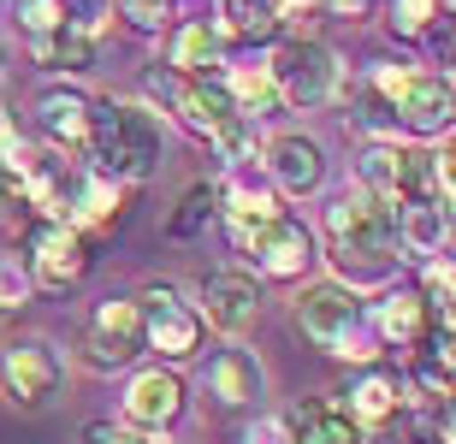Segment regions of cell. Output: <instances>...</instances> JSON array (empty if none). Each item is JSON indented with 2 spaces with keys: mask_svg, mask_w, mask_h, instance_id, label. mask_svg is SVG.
Returning a JSON list of instances; mask_svg holds the SVG:
<instances>
[{
  "mask_svg": "<svg viewBox=\"0 0 456 444\" xmlns=\"http://www.w3.org/2000/svg\"><path fill=\"white\" fill-rule=\"evenodd\" d=\"M439 196V172L427 149H397V207L409 202H433Z\"/></svg>",
  "mask_w": 456,
  "mask_h": 444,
  "instance_id": "cell-24",
  "label": "cell"
},
{
  "mask_svg": "<svg viewBox=\"0 0 456 444\" xmlns=\"http://www.w3.org/2000/svg\"><path fill=\"white\" fill-rule=\"evenodd\" d=\"M149 444H172V439H160V432H149Z\"/></svg>",
  "mask_w": 456,
  "mask_h": 444,
  "instance_id": "cell-39",
  "label": "cell"
},
{
  "mask_svg": "<svg viewBox=\"0 0 456 444\" xmlns=\"http://www.w3.org/2000/svg\"><path fill=\"white\" fill-rule=\"evenodd\" d=\"M18 24L30 30V42L60 30V24H66V0H18Z\"/></svg>",
  "mask_w": 456,
  "mask_h": 444,
  "instance_id": "cell-30",
  "label": "cell"
},
{
  "mask_svg": "<svg viewBox=\"0 0 456 444\" xmlns=\"http://www.w3.org/2000/svg\"><path fill=\"white\" fill-rule=\"evenodd\" d=\"M368 320H373V332H379V343L415 350V343L427 338V326H433V308H427L421 291H386Z\"/></svg>",
  "mask_w": 456,
  "mask_h": 444,
  "instance_id": "cell-16",
  "label": "cell"
},
{
  "mask_svg": "<svg viewBox=\"0 0 456 444\" xmlns=\"http://www.w3.org/2000/svg\"><path fill=\"white\" fill-rule=\"evenodd\" d=\"M60 379H66V367H60V350H53L48 338H18L12 350L0 356V385H6V397H12L18 409L53 403Z\"/></svg>",
  "mask_w": 456,
  "mask_h": 444,
  "instance_id": "cell-5",
  "label": "cell"
},
{
  "mask_svg": "<svg viewBox=\"0 0 456 444\" xmlns=\"http://www.w3.org/2000/svg\"><path fill=\"white\" fill-rule=\"evenodd\" d=\"M30 291V267H18V261H0V308H18Z\"/></svg>",
  "mask_w": 456,
  "mask_h": 444,
  "instance_id": "cell-34",
  "label": "cell"
},
{
  "mask_svg": "<svg viewBox=\"0 0 456 444\" xmlns=\"http://www.w3.org/2000/svg\"><path fill=\"white\" fill-rule=\"evenodd\" d=\"M267 178L273 190H285V196H314L326 184V154L314 137L303 131H285V137L267 142Z\"/></svg>",
  "mask_w": 456,
  "mask_h": 444,
  "instance_id": "cell-10",
  "label": "cell"
},
{
  "mask_svg": "<svg viewBox=\"0 0 456 444\" xmlns=\"http://www.w3.org/2000/svg\"><path fill=\"white\" fill-rule=\"evenodd\" d=\"M89 154H95V172L142 184L160 166V125H154L149 107L89 101Z\"/></svg>",
  "mask_w": 456,
  "mask_h": 444,
  "instance_id": "cell-1",
  "label": "cell"
},
{
  "mask_svg": "<svg viewBox=\"0 0 456 444\" xmlns=\"http://www.w3.org/2000/svg\"><path fill=\"white\" fill-rule=\"evenodd\" d=\"M456 220H451V207H444V196H433V202H409L397 207V243H403L409 255H444V243H451Z\"/></svg>",
  "mask_w": 456,
  "mask_h": 444,
  "instance_id": "cell-18",
  "label": "cell"
},
{
  "mask_svg": "<svg viewBox=\"0 0 456 444\" xmlns=\"http://www.w3.org/2000/svg\"><path fill=\"white\" fill-rule=\"evenodd\" d=\"M24 255H30V285H42V291H71L89 267V243L71 220H42V225H30Z\"/></svg>",
  "mask_w": 456,
  "mask_h": 444,
  "instance_id": "cell-4",
  "label": "cell"
},
{
  "mask_svg": "<svg viewBox=\"0 0 456 444\" xmlns=\"http://www.w3.org/2000/svg\"><path fill=\"white\" fill-rule=\"evenodd\" d=\"M225 84H232V95H237V113H249V119L273 113V107H285V95H279V84H273L267 66H237Z\"/></svg>",
  "mask_w": 456,
  "mask_h": 444,
  "instance_id": "cell-23",
  "label": "cell"
},
{
  "mask_svg": "<svg viewBox=\"0 0 456 444\" xmlns=\"http://www.w3.org/2000/svg\"><path fill=\"white\" fill-rule=\"evenodd\" d=\"M338 403H344V415H350L362 432H379L386 421H397V409H403V379L386 374V367H368Z\"/></svg>",
  "mask_w": 456,
  "mask_h": 444,
  "instance_id": "cell-14",
  "label": "cell"
},
{
  "mask_svg": "<svg viewBox=\"0 0 456 444\" xmlns=\"http://www.w3.org/2000/svg\"><path fill=\"white\" fill-rule=\"evenodd\" d=\"M427 308L433 314H456V261H444V255H433L427 261Z\"/></svg>",
  "mask_w": 456,
  "mask_h": 444,
  "instance_id": "cell-29",
  "label": "cell"
},
{
  "mask_svg": "<svg viewBox=\"0 0 456 444\" xmlns=\"http://www.w3.org/2000/svg\"><path fill=\"white\" fill-rule=\"evenodd\" d=\"M355 320H362V303H355V291H350V285H338V279H326V285L303 291V303H297V326H303L321 350H332Z\"/></svg>",
  "mask_w": 456,
  "mask_h": 444,
  "instance_id": "cell-13",
  "label": "cell"
},
{
  "mask_svg": "<svg viewBox=\"0 0 456 444\" xmlns=\"http://www.w3.org/2000/svg\"><path fill=\"white\" fill-rule=\"evenodd\" d=\"M355 172H362V190H373V196L397 202V142H368Z\"/></svg>",
  "mask_w": 456,
  "mask_h": 444,
  "instance_id": "cell-26",
  "label": "cell"
},
{
  "mask_svg": "<svg viewBox=\"0 0 456 444\" xmlns=\"http://www.w3.org/2000/svg\"><path fill=\"white\" fill-rule=\"evenodd\" d=\"M285 18H279V6L273 0H220V42H273V30H279Z\"/></svg>",
  "mask_w": 456,
  "mask_h": 444,
  "instance_id": "cell-22",
  "label": "cell"
},
{
  "mask_svg": "<svg viewBox=\"0 0 456 444\" xmlns=\"http://www.w3.org/2000/svg\"><path fill=\"white\" fill-rule=\"evenodd\" d=\"M433 172H439V196L456 202V131H444V142L433 149Z\"/></svg>",
  "mask_w": 456,
  "mask_h": 444,
  "instance_id": "cell-33",
  "label": "cell"
},
{
  "mask_svg": "<svg viewBox=\"0 0 456 444\" xmlns=\"http://www.w3.org/2000/svg\"><path fill=\"white\" fill-rule=\"evenodd\" d=\"M89 343V367H125V361L142 350V303H131V296H113V303L95 308V320H89L84 332Z\"/></svg>",
  "mask_w": 456,
  "mask_h": 444,
  "instance_id": "cell-8",
  "label": "cell"
},
{
  "mask_svg": "<svg viewBox=\"0 0 456 444\" xmlns=\"http://www.w3.org/2000/svg\"><path fill=\"white\" fill-rule=\"evenodd\" d=\"M184 415V385L172 367H142V374L125 385V427L136 432H160Z\"/></svg>",
  "mask_w": 456,
  "mask_h": 444,
  "instance_id": "cell-9",
  "label": "cell"
},
{
  "mask_svg": "<svg viewBox=\"0 0 456 444\" xmlns=\"http://www.w3.org/2000/svg\"><path fill=\"white\" fill-rule=\"evenodd\" d=\"M208 392L220 397L225 409H249L255 397L267 392V374H261V361L243 343H232V350H220V356L208 361Z\"/></svg>",
  "mask_w": 456,
  "mask_h": 444,
  "instance_id": "cell-15",
  "label": "cell"
},
{
  "mask_svg": "<svg viewBox=\"0 0 456 444\" xmlns=\"http://www.w3.org/2000/svg\"><path fill=\"white\" fill-rule=\"evenodd\" d=\"M208 142L220 149L225 166H249V154H255V119H249V113H232V119H225Z\"/></svg>",
  "mask_w": 456,
  "mask_h": 444,
  "instance_id": "cell-28",
  "label": "cell"
},
{
  "mask_svg": "<svg viewBox=\"0 0 456 444\" xmlns=\"http://www.w3.org/2000/svg\"><path fill=\"white\" fill-rule=\"evenodd\" d=\"M167 71L196 77V71H220V30L214 24H178L167 48Z\"/></svg>",
  "mask_w": 456,
  "mask_h": 444,
  "instance_id": "cell-21",
  "label": "cell"
},
{
  "mask_svg": "<svg viewBox=\"0 0 456 444\" xmlns=\"http://www.w3.org/2000/svg\"><path fill=\"white\" fill-rule=\"evenodd\" d=\"M36 119H42V137H48L53 149L89 154V101L77 89H48L42 107H36Z\"/></svg>",
  "mask_w": 456,
  "mask_h": 444,
  "instance_id": "cell-17",
  "label": "cell"
},
{
  "mask_svg": "<svg viewBox=\"0 0 456 444\" xmlns=\"http://www.w3.org/2000/svg\"><path fill=\"white\" fill-rule=\"evenodd\" d=\"M202 326H214V332H225V338H237V332H249L255 314H261V285H255V273H243V267H214V273L202 279Z\"/></svg>",
  "mask_w": 456,
  "mask_h": 444,
  "instance_id": "cell-6",
  "label": "cell"
},
{
  "mask_svg": "<svg viewBox=\"0 0 456 444\" xmlns=\"http://www.w3.org/2000/svg\"><path fill=\"white\" fill-rule=\"evenodd\" d=\"M332 273H338V285H350L355 296L379 291V285H391V273H397V249H373V243H332Z\"/></svg>",
  "mask_w": 456,
  "mask_h": 444,
  "instance_id": "cell-19",
  "label": "cell"
},
{
  "mask_svg": "<svg viewBox=\"0 0 456 444\" xmlns=\"http://www.w3.org/2000/svg\"><path fill=\"white\" fill-rule=\"evenodd\" d=\"M386 24H391V36H403V42H421V36L439 24V0H391Z\"/></svg>",
  "mask_w": 456,
  "mask_h": 444,
  "instance_id": "cell-27",
  "label": "cell"
},
{
  "mask_svg": "<svg viewBox=\"0 0 456 444\" xmlns=\"http://www.w3.org/2000/svg\"><path fill=\"white\" fill-rule=\"evenodd\" d=\"M451 119H456L451 77H439V71H415V77L403 84V95H397V125L415 131V137H439V131H451Z\"/></svg>",
  "mask_w": 456,
  "mask_h": 444,
  "instance_id": "cell-11",
  "label": "cell"
},
{
  "mask_svg": "<svg viewBox=\"0 0 456 444\" xmlns=\"http://www.w3.org/2000/svg\"><path fill=\"white\" fill-rule=\"evenodd\" d=\"M243 255H255V267L267 279H297V273H308V261H314V238H308L303 220L279 214V220L261 225V238H255Z\"/></svg>",
  "mask_w": 456,
  "mask_h": 444,
  "instance_id": "cell-12",
  "label": "cell"
},
{
  "mask_svg": "<svg viewBox=\"0 0 456 444\" xmlns=\"http://www.w3.org/2000/svg\"><path fill=\"white\" fill-rule=\"evenodd\" d=\"M444 6H451V12H456V0H444Z\"/></svg>",
  "mask_w": 456,
  "mask_h": 444,
  "instance_id": "cell-41",
  "label": "cell"
},
{
  "mask_svg": "<svg viewBox=\"0 0 456 444\" xmlns=\"http://www.w3.org/2000/svg\"><path fill=\"white\" fill-rule=\"evenodd\" d=\"M6 131H12V125H6V113H0V142H6Z\"/></svg>",
  "mask_w": 456,
  "mask_h": 444,
  "instance_id": "cell-38",
  "label": "cell"
},
{
  "mask_svg": "<svg viewBox=\"0 0 456 444\" xmlns=\"http://www.w3.org/2000/svg\"><path fill=\"white\" fill-rule=\"evenodd\" d=\"M326 231L332 243H373V249H397V202L373 196V190H350L326 207Z\"/></svg>",
  "mask_w": 456,
  "mask_h": 444,
  "instance_id": "cell-7",
  "label": "cell"
},
{
  "mask_svg": "<svg viewBox=\"0 0 456 444\" xmlns=\"http://www.w3.org/2000/svg\"><path fill=\"white\" fill-rule=\"evenodd\" d=\"M444 77H451V89H456V71H444Z\"/></svg>",
  "mask_w": 456,
  "mask_h": 444,
  "instance_id": "cell-40",
  "label": "cell"
},
{
  "mask_svg": "<svg viewBox=\"0 0 456 444\" xmlns=\"http://www.w3.org/2000/svg\"><path fill=\"white\" fill-rule=\"evenodd\" d=\"M18 202V184H12V166H6V154H0V214Z\"/></svg>",
  "mask_w": 456,
  "mask_h": 444,
  "instance_id": "cell-37",
  "label": "cell"
},
{
  "mask_svg": "<svg viewBox=\"0 0 456 444\" xmlns=\"http://www.w3.org/2000/svg\"><path fill=\"white\" fill-rule=\"evenodd\" d=\"M89 444H149V432H136V427H89Z\"/></svg>",
  "mask_w": 456,
  "mask_h": 444,
  "instance_id": "cell-35",
  "label": "cell"
},
{
  "mask_svg": "<svg viewBox=\"0 0 456 444\" xmlns=\"http://www.w3.org/2000/svg\"><path fill=\"white\" fill-rule=\"evenodd\" d=\"M118 12L131 18L136 30H167L172 24V0H118Z\"/></svg>",
  "mask_w": 456,
  "mask_h": 444,
  "instance_id": "cell-31",
  "label": "cell"
},
{
  "mask_svg": "<svg viewBox=\"0 0 456 444\" xmlns=\"http://www.w3.org/2000/svg\"><path fill=\"white\" fill-rule=\"evenodd\" d=\"M427 36H433V48H439V66L456 71V24H451V30H439V24H433Z\"/></svg>",
  "mask_w": 456,
  "mask_h": 444,
  "instance_id": "cell-36",
  "label": "cell"
},
{
  "mask_svg": "<svg viewBox=\"0 0 456 444\" xmlns=\"http://www.w3.org/2000/svg\"><path fill=\"white\" fill-rule=\"evenodd\" d=\"M214 214H220V184H190L184 196H178V214L167 220V238H178V243L196 238Z\"/></svg>",
  "mask_w": 456,
  "mask_h": 444,
  "instance_id": "cell-25",
  "label": "cell"
},
{
  "mask_svg": "<svg viewBox=\"0 0 456 444\" xmlns=\"http://www.w3.org/2000/svg\"><path fill=\"white\" fill-rule=\"evenodd\" d=\"M36 60H42L48 71H89L95 66V30L77 24V18H66L60 30L36 36Z\"/></svg>",
  "mask_w": 456,
  "mask_h": 444,
  "instance_id": "cell-20",
  "label": "cell"
},
{
  "mask_svg": "<svg viewBox=\"0 0 456 444\" xmlns=\"http://www.w3.org/2000/svg\"><path fill=\"white\" fill-rule=\"evenodd\" d=\"M243 444H297V427H290V415H261L243 432Z\"/></svg>",
  "mask_w": 456,
  "mask_h": 444,
  "instance_id": "cell-32",
  "label": "cell"
},
{
  "mask_svg": "<svg viewBox=\"0 0 456 444\" xmlns=\"http://www.w3.org/2000/svg\"><path fill=\"white\" fill-rule=\"evenodd\" d=\"M273 84H279V95H285L290 107H321L332 101V89H338V53L326 48V42H314V36H285L279 48H273L267 60Z\"/></svg>",
  "mask_w": 456,
  "mask_h": 444,
  "instance_id": "cell-2",
  "label": "cell"
},
{
  "mask_svg": "<svg viewBox=\"0 0 456 444\" xmlns=\"http://www.w3.org/2000/svg\"><path fill=\"white\" fill-rule=\"evenodd\" d=\"M136 303H142V343L149 350H160L167 361H190L202 350V314L178 296V285H149Z\"/></svg>",
  "mask_w": 456,
  "mask_h": 444,
  "instance_id": "cell-3",
  "label": "cell"
}]
</instances>
